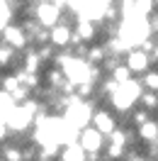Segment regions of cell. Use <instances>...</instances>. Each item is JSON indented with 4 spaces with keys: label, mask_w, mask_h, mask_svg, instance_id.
Here are the masks:
<instances>
[{
    "label": "cell",
    "mask_w": 158,
    "mask_h": 161,
    "mask_svg": "<svg viewBox=\"0 0 158 161\" xmlns=\"http://www.w3.org/2000/svg\"><path fill=\"white\" fill-rule=\"evenodd\" d=\"M124 64L129 66V71H131L134 76H144V73L153 66V56H151L146 49L134 47V49H129L127 54H124Z\"/></svg>",
    "instance_id": "cell-4"
},
{
    "label": "cell",
    "mask_w": 158,
    "mask_h": 161,
    "mask_svg": "<svg viewBox=\"0 0 158 161\" xmlns=\"http://www.w3.org/2000/svg\"><path fill=\"white\" fill-rule=\"evenodd\" d=\"M78 144L83 147V151L88 154V161H97L102 156V151H105V144H107V137L97 130V127H83L78 132Z\"/></svg>",
    "instance_id": "cell-1"
},
{
    "label": "cell",
    "mask_w": 158,
    "mask_h": 161,
    "mask_svg": "<svg viewBox=\"0 0 158 161\" xmlns=\"http://www.w3.org/2000/svg\"><path fill=\"white\" fill-rule=\"evenodd\" d=\"M139 105H144L146 110L156 112V110H158V93H156V91H144V93H141Z\"/></svg>",
    "instance_id": "cell-12"
},
{
    "label": "cell",
    "mask_w": 158,
    "mask_h": 161,
    "mask_svg": "<svg viewBox=\"0 0 158 161\" xmlns=\"http://www.w3.org/2000/svg\"><path fill=\"white\" fill-rule=\"evenodd\" d=\"M32 17L39 22L41 27L51 30V27H56V25L66 17V8H61L59 3H54V0H37Z\"/></svg>",
    "instance_id": "cell-2"
},
{
    "label": "cell",
    "mask_w": 158,
    "mask_h": 161,
    "mask_svg": "<svg viewBox=\"0 0 158 161\" xmlns=\"http://www.w3.org/2000/svg\"><path fill=\"white\" fill-rule=\"evenodd\" d=\"M136 132H139V139L144 142V144H156L158 142V120H151L148 122H144L141 127H136Z\"/></svg>",
    "instance_id": "cell-9"
},
{
    "label": "cell",
    "mask_w": 158,
    "mask_h": 161,
    "mask_svg": "<svg viewBox=\"0 0 158 161\" xmlns=\"http://www.w3.org/2000/svg\"><path fill=\"white\" fill-rule=\"evenodd\" d=\"M59 161H88V154L83 151L78 142H71V144H63Z\"/></svg>",
    "instance_id": "cell-8"
},
{
    "label": "cell",
    "mask_w": 158,
    "mask_h": 161,
    "mask_svg": "<svg viewBox=\"0 0 158 161\" xmlns=\"http://www.w3.org/2000/svg\"><path fill=\"white\" fill-rule=\"evenodd\" d=\"M124 161H151V159H148V154H141V151H136V149H129Z\"/></svg>",
    "instance_id": "cell-13"
},
{
    "label": "cell",
    "mask_w": 158,
    "mask_h": 161,
    "mask_svg": "<svg viewBox=\"0 0 158 161\" xmlns=\"http://www.w3.org/2000/svg\"><path fill=\"white\" fill-rule=\"evenodd\" d=\"M0 39L5 42V44H10L12 49H17V51H24L27 47H29V37H27L24 27H22V25H20L17 20H15V22H10V25H8L5 30H3Z\"/></svg>",
    "instance_id": "cell-5"
},
{
    "label": "cell",
    "mask_w": 158,
    "mask_h": 161,
    "mask_svg": "<svg viewBox=\"0 0 158 161\" xmlns=\"http://www.w3.org/2000/svg\"><path fill=\"white\" fill-rule=\"evenodd\" d=\"M22 64V51L12 49L10 44H5V42L0 39V69H10V71H17Z\"/></svg>",
    "instance_id": "cell-7"
},
{
    "label": "cell",
    "mask_w": 158,
    "mask_h": 161,
    "mask_svg": "<svg viewBox=\"0 0 158 161\" xmlns=\"http://www.w3.org/2000/svg\"><path fill=\"white\" fill-rule=\"evenodd\" d=\"M92 127H97L105 137H109L112 132L119 127V115L109 105H97L95 108V112H92V122H90Z\"/></svg>",
    "instance_id": "cell-3"
},
{
    "label": "cell",
    "mask_w": 158,
    "mask_h": 161,
    "mask_svg": "<svg viewBox=\"0 0 158 161\" xmlns=\"http://www.w3.org/2000/svg\"><path fill=\"white\" fill-rule=\"evenodd\" d=\"M151 120V110H146L144 105H136L134 110L129 112V117H127V122L131 125V127H141L144 122H148Z\"/></svg>",
    "instance_id": "cell-11"
},
{
    "label": "cell",
    "mask_w": 158,
    "mask_h": 161,
    "mask_svg": "<svg viewBox=\"0 0 158 161\" xmlns=\"http://www.w3.org/2000/svg\"><path fill=\"white\" fill-rule=\"evenodd\" d=\"M41 78H44V86H49L51 91H63V86L68 83V78H66L63 69H61V66H56V64H49L46 69L41 71Z\"/></svg>",
    "instance_id": "cell-6"
},
{
    "label": "cell",
    "mask_w": 158,
    "mask_h": 161,
    "mask_svg": "<svg viewBox=\"0 0 158 161\" xmlns=\"http://www.w3.org/2000/svg\"><path fill=\"white\" fill-rule=\"evenodd\" d=\"M20 88H22L20 76H17L15 71H10V73L5 71V73H3V78H0V91H3V93H8V95H12V93H15V91H20Z\"/></svg>",
    "instance_id": "cell-10"
},
{
    "label": "cell",
    "mask_w": 158,
    "mask_h": 161,
    "mask_svg": "<svg viewBox=\"0 0 158 161\" xmlns=\"http://www.w3.org/2000/svg\"><path fill=\"white\" fill-rule=\"evenodd\" d=\"M153 5H156V10H158V0H153Z\"/></svg>",
    "instance_id": "cell-15"
},
{
    "label": "cell",
    "mask_w": 158,
    "mask_h": 161,
    "mask_svg": "<svg viewBox=\"0 0 158 161\" xmlns=\"http://www.w3.org/2000/svg\"><path fill=\"white\" fill-rule=\"evenodd\" d=\"M97 161H112V159H107V156H100V159Z\"/></svg>",
    "instance_id": "cell-14"
}]
</instances>
